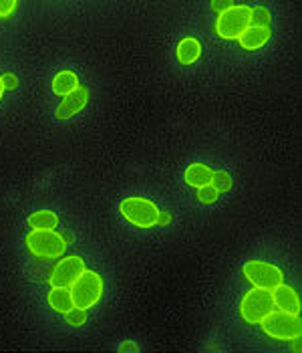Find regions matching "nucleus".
<instances>
[{"mask_svg": "<svg viewBox=\"0 0 302 353\" xmlns=\"http://www.w3.org/2000/svg\"><path fill=\"white\" fill-rule=\"evenodd\" d=\"M272 39V28L270 27H250L238 37V43L244 51H258V49H264Z\"/></svg>", "mask_w": 302, "mask_h": 353, "instance_id": "obj_11", "label": "nucleus"}, {"mask_svg": "<svg viewBox=\"0 0 302 353\" xmlns=\"http://www.w3.org/2000/svg\"><path fill=\"white\" fill-rule=\"evenodd\" d=\"M242 274L252 287L272 291L280 283H284V272L274 263L260 261V259H250L242 267Z\"/></svg>", "mask_w": 302, "mask_h": 353, "instance_id": "obj_7", "label": "nucleus"}, {"mask_svg": "<svg viewBox=\"0 0 302 353\" xmlns=\"http://www.w3.org/2000/svg\"><path fill=\"white\" fill-rule=\"evenodd\" d=\"M28 226L34 228H56L58 226V216L53 210H36L28 216Z\"/></svg>", "mask_w": 302, "mask_h": 353, "instance_id": "obj_16", "label": "nucleus"}, {"mask_svg": "<svg viewBox=\"0 0 302 353\" xmlns=\"http://www.w3.org/2000/svg\"><path fill=\"white\" fill-rule=\"evenodd\" d=\"M89 97H91L89 89L85 85H79L75 91H71V93H67L63 97V101L56 108V117L65 121V119H71V117L79 115L89 105Z\"/></svg>", "mask_w": 302, "mask_h": 353, "instance_id": "obj_9", "label": "nucleus"}, {"mask_svg": "<svg viewBox=\"0 0 302 353\" xmlns=\"http://www.w3.org/2000/svg\"><path fill=\"white\" fill-rule=\"evenodd\" d=\"M218 198H220V192L216 190L212 184H206V186L197 188V200H199L202 204H206V206L216 204V202H218Z\"/></svg>", "mask_w": 302, "mask_h": 353, "instance_id": "obj_19", "label": "nucleus"}, {"mask_svg": "<svg viewBox=\"0 0 302 353\" xmlns=\"http://www.w3.org/2000/svg\"><path fill=\"white\" fill-rule=\"evenodd\" d=\"M17 8H19V0H0V19L12 17Z\"/></svg>", "mask_w": 302, "mask_h": 353, "instance_id": "obj_21", "label": "nucleus"}, {"mask_svg": "<svg viewBox=\"0 0 302 353\" xmlns=\"http://www.w3.org/2000/svg\"><path fill=\"white\" fill-rule=\"evenodd\" d=\"M85 261L79 254H71V256H61L56 261L55 269L51 271L49 276V285L51 287H71L75 283V279L85 271Z\"/></svg>", "mask_w": 302, "mask_h": 353, "instance_id": "obj_8", "label": "nucleus"}, {"mask_svg": "<svg viewBox=\"0 0 302 353\" xmlns=\"http://www.w3.org/2000/svg\"><path fill=\"white\" fill-rule=\"evenodd\" d=\"M250 25H254V27H270L272 25L270 10L266 6H254L252 17H250Z\"/></svg>", "mask_w": 302, "mask_h": 353, "instance_id": "obj_17", "label": "nucleus"}, {"mask_svg": "<svg viewBox=\"0 0 302 353\" xmlns=\"http://www.w3.org/2000/svg\"><path fill=\"white\" fill-rule=\"evenodd\" d=\"M212 178H214V170L208 163L202 162L190 163L184 172V180L190 188H202L206 184H212Z\"/></svg>", "mask_w": 302, "mask_h": 353, "instance_id": "obj_12", "label": "nucleus"}, {"mask_svg": "<svg viewBox=\"0 0 302 353\" xmlns=\"http://www.w3.org/2000/svg\"><path fill=\"white\" fill-rule=\"evenodd\" d=\"M47 303L49 307L55 311L65 315L69 309H73V297H71V289L69 287H51L49 295H47Z\"/></svg>", "mask_w": 302, "mask_h": 353, "instance_id": "obj_14", "label": "nucleus"}, {"mask_svg": "<svg viewBox=\"0 0 302 353\" xmlns=\"http://www.w3.org/2000/svg\"><path fill=\"white\" fill-rule=\"evenodd\" d=\"M290 341H292L294 352H301V335H299V337H294V339H290Z\"/></svg>", "mask_w": 302, "mask_h": 353, "instance_id": "obj_26", "label": "nucleus"}, {"mask_svg": "<svg viewBox=\"0 0 302 353\" xmlns=\"http://www.w3.org/2000/svg\"><path fill=\"white\" fill-rule=\"evenodd\" d=\"M262 331L278 341H290L294 337H299L302 333L301 315L294 313H286L280 309H272L262 321H260Z\"/></svg>", "mask_w": 302, "mask_h": 353, "instance_id": "obj_5", "label": "nucleus"}, {"mask_svg": "<svg viewBox=\"0 0 302 353\" xmlns=\"http://www.w3.org/2000/svg\"><path fill=\"white\" fill-rule=\"evenodd\" d=\"M79 85H81L79 75H77V73H73V71H69V69H65V71H58L55 77H53V81H51V89H53V93H55V95L65 97L67 93L75 91Z\"/></svg>", "mask_w": 302, "mask_h": 353, "instance_id": "obj_15", "label": "nucleus"}, {"mask_svg": "<svg viewBox=\"0 0 302 353\" xmlns=\"http://www.w3.org/2000/svg\"><path fill=\"white\" fill-rule=\"evenodd\" d=\"M238 309H240V317L246 321L248 325H260V321L274 309L272 293L266 289L252 287L250 291L242 295Z\"/></svg>", "mask_w": 302, "mask_h": 353, "instance_id": "obj_6", "label": "nucleus"}, {"mask_svg": "<svg viewBox=\"0 0 302 353\" xmlns=\"http://www.w3.org/2000/svg\"><path fill=\"white\" fill-rule=\"evenodd\" d=\"M4 91H6V89H4V83H2V75H0V101H2V95H4Z\"/></svg>", "mask_w": 302, "mask_h": 353, "instance_id": "obj_27", "label": "nucleus"}, {"mask_svg": "<svg viewBox=\"0 0 302 353\" xmlns=\"http://www.w3.org/2000/svg\"><path fill=\"white\" fill-rule=\"evenodd\" d=\"M65 321L71 327H83L87 323V311L79 309V307H73L65 313Z\"/></svg>", "mask_w": 302, "mask_h": 353, "instance_id": "obj_20", "label": "nucleus"}, {"mask_svg": "<svg viewBox=\"0 0 302 353\" xmlns=\"http://www.w3.org/2000/svg\"><path fill=\"white\" fill-rule=\"evenodd\" d=\"M171 224V214L165 212V210H160V216H158V226H169Z\"/></svg>", "mask_w": 302, "mask_h": 353, "instance_id": "obj_24", "label": "nucleus"}, {"mask_svg": "<svg viewBox=\"0 0 302 353\" xmlns=\"http://www.w3.org/2000/svg\"><path fill=\"white\" fill-rule=\"evenodd\" d=\"M119 214L136 228L149 230L158 226L160 206L153 200L143 198V196H127L119 202Z\"/></svg>", "mask_w": 302, "mask_h": 353, "instance_id": "obj_3", "label": "nucleus"}, {"mask_svg": "<svg viewBox=\"0 0 302 353\" xmlns=\"http://www.w3.org/2000/svg\"><path fill=\"white\" fill-rule=\"evenodd\" d=\"M202 57V43L195 37H184L175 45V59L180 65H193Z\"/></svg>", "mask_w": 302, "mask_h": 353, "instance_id": "obj_13", "label": "nucleus"}, {"mask_svg": "<svg viewBox=\"0 0 302 353\" xmlns=\"http://www.w3.org/2000/svg\"><path fill=\"white\" fill-rule=\"evenodd\" d=\"M212 186L220 194H226L234 188V180L228 172H214V178H212Z\"/></svg>", "mask_w": 302, "mask_h": 353, "instance_id": "obj_18", "label": "nucleus"}, {"mask_svg": "<svg viewBox=\"0 0 302 353\" xmlns=\"http://www.w3.org/2000/svg\"><path fill=\"white\" fill-rule=\"evenodd\" d=\"M232 4H234V0H212V10L220 14L226 8H230Z\"/></svg>", "mask_w": 302, "mask_h": 353, "instance_id": "obj_23", "label": "nucleus"}, {"mask_svg": "<svg viewBox=\"0 0 302 353\" xmlns=\"http://www.w3.org/2000/svg\"><path fill=\"white\" fill-rule=\"evenodd\" d=\"M2 83H4V89L12 91V89L19 87V77H17L14 73H4V75H2Z\"/></svg>", "mask_w": 302, "mask_h": 353, "instance_id": "obj_22", "label": "nucleus"}, {"mask_svg": "<svg viewBox=\"0 0 302 353\" xmlns=\"http://www.w3.org/2000/svg\"><path fill=\"white\" fill-rule=\"evenodd\" d=\"M119 352H138V345L131 343V341H125V343L119 345Z\"/></svg>", "mask_w": 302, "mask_h": 353, "instance_id": "obj_25", "label": "nucleus"}, {"mask_svg": "<svg viewBox=\"0 0 302 353\" xmlns=\"http://www.w3.org/2000/svg\"><path fill=\"white\" fill-rule=\"evenodd\" d=\"M270 293H272V301H274L276 309L286 311V313L301 315V297H299V293H296L294 287L280 283Z\"/></svg>", "mask_w": 302, "mask_h": 353, "instance_id": "obj_10", "label": "nucleus"}, {"mask_svg": "<svg viewBox=\"0 0 302 353\" xmlns=\"http://www.w3.org/2000/svg\"><path fill=\"white\" fill-rule=\"evenodd\" d=\"M27 248L34 259L41 261H53L65 256L67 250V241L61 232H56L55 228H30V232L25 239Z\"/></svg>", "mask_w": 302, "mask_h": 353, "instance_id": "obj_1", "label": "nucleus"}, {"mask_svg": "<svg viewBox=\"0 0 302 353\" xmlns=\"http://www.w3.org/2000/svg\"><path fill=\"white\" fill-rule=\"evenodd\" d=\"M252 8L248 4H232L218 14L214 30L224 41H238V37L250 27Z\"/></svg>", "mask_w": 302, "mask_h": 353, "instance_id": "obj_4", "label": "nucleus"}, {"mask_svg": "<svg viewBox=\"0 0 302 353\" xmlns=\"http://www.w3.org/2000/svg\"><path fill=\"white\" fill-rule=\"evenodd\" d=\"M105 293V281L97 271H85L75 279V283L71 285V297H73V305L79 309H93L99 305V301L103 299Z\"/></svg>", "mask_w": 302, "mask_h": 353, "instance_id": "obj_2", "label": "nucleus"}]
</instances>
